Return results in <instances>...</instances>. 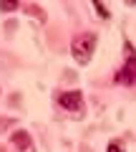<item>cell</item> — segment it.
Returning <instances> with one entry per match:
<instances>
[{"mask_svg": "<svg viewBox=\"0 0 136 152\" xmlns=\"http://www.w3.org/2000/svg\"><path fill=\"white\" fill-rule=\"evenodd\" d=\"M93 51H96V36H93V33H81V36H76V41H73V46H71V53L81 66H86L88 61L93 58Z\"/></svg>", "mask_w": 136, "mask_h": 152, "instance_id": "cell-1", "label": "cell"}, {"mask_svg": "<svg viewBox=\"0 0 136 152\" xmlns=\"http://www.w3.org/2000/svg\"><path fill=\"white\" fill-rule=\"evenodd\" d=\"M124 56H126V64H124V69L119 71V81L134 84V81H136V51L131 48V43H126Z\"/></svg>", "mask_w": 136, "mask_h": 152, "instance_id": "cell-2", "label": "cell"}, {"mask_svg": "<svg viewBox=\"0 0 136 152\" xmlns=\"http://www.w3.org/2000/svg\"><path fill=\"white\" fill-rule=\"evenodd\" d=\"M58 104L65 109V112H81L83 96H81V91H68V94H60L58 96Z\"/></svg>", "mask_w": 136, "mask_h": 152, "instance_id": "cell-3", "label": "cell"}, {"mask_svg": "<svg viewBox=\"0 0 136 152\" xmlns=\"http://www.w3.org/2000/svg\"><path fill=\"white\" fill-rule=\"evenodd\" d=\"M13 145L20 152H33L30 150V134H28V132H15V134H13Z\"/></svg>", "mask_w": 136, "mask_h": 152, "instance_id": "cell-4", "label": "cell"}, {"mask_svg": "<svg viewBox=\"0 0 136 152\" xmlns=\"http://www.w3.org/2000/svg\"><path fill=\"white\" fill-rule=\"evenodd\" d=\"M18 0H0V10H5V13H10V10H18Z\"/></svg>", "mask_w": 136, "mask_h": 152, "instance_id": "cell-5", "label": "cell"}, {"mask_svg": "<svg viewBox=\"0 0 136 152\" xmlns=\"http://www.w3.org/2000/svg\"><path fill=\"white\" fill-rule=\"evenodd\" d=\"M93 8H96V13H98L101 18H109V8H106L101 0H93Z\"/></svg>", "mask_w": 136, "mask_h": 152, "instance_id": "cell-6", "label": "cell"}, {"mask_svg": "<svg viewBox=\"0 0 136 152\" xmlns=\"http://www.w3.org/2000/svg\"><path fill=\"white\" fill-rule=\"evenodd\" d=\"M106 152H124V147H121V145H109Z\"/></svg>", "mask_w": 136, "mask_h": 152, "instance_id": "cell-7", "label": "cell"}]
</instances>
